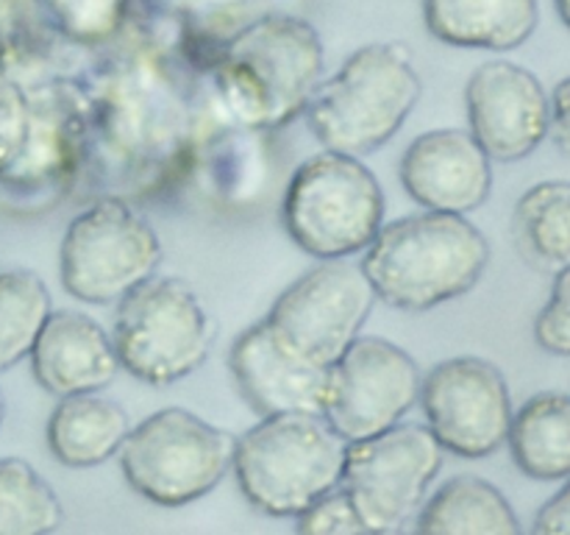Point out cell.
Returning a JSON list of instances; mask_svg holds the SVG:
<instances>
[{
    "instance_id": "cell-13",
    "label": "cell",
    "mask_w": 570,
    "mask_h": 535,
    "mask_svg": "<svg viewBox=\"0 0 570 535\" xmlns=\"http://www.w3.org/2000/svg\"><path fill=\"white\" fill-rule=\"evenodd\" d=\"M468 132L493 162H521L549 137L551 100L529 67L493 59L471 72L465 87Z\"/></svg>"
},
{
    "instance_id": "cell-30",
    "label": "cell",
    "mask_w": 570,
    "mask_h": 535,
    "mask_svg": "<svg viewBox=\"0 0 570 535\" xmlns=\"http://www.w3.org/2000/svg\"><path fill=\"white\" fill-rule=\"evenodd\" d=\"M161 3H170L173 9L181 11H217L226 9V6L243 3V0H161Z\"/></svg>"
},
{
    "instance_id": "cell-29",
    "label": "cell",
    "mask_w": 570,
    "mask_h": 535,
    "mask_svg": "<svg viewBox=\"0 0 570 535\" xmlns=\"http://www.w3.org/2000/svg\"><path fill=\"white\" fill-rule=\"evenodd\" d=\"M551 100V126L549 137L554 139L557 148L570 154V76L562 78L549 95Z\"/></svg>"
},
{
    "instance_id": "cell-11",
    "label": "cell",
    "mask_w": 570,
    "mask_h": 535,
    "mask_svg": "<svg viewBox=\"0 0 570 535\" xmlns=\"http://www.w3.org/2000/svg\"><path fill=\"white\" fill-rule=\"evenodd\" d=\"M423 371L406 349L384 338H356L328 366L321 416L345 440L373 438L404 421L421 401Z\"/></svg>"
},
{
    "instance_id": "cell-8",
    "label": "cell",
    "mask_w": 570,
    "mask_h": 535,
    "mask_svg": "<svg viewBox=\"0 0 570 535\" xmlns=\"http://www.w3.org/2000/svg\"><path fill=\"white\" fill-rule=\"evenodd\" d=\"M161 240L128 201L100 198L78 212L59 245L61 288L83 304H111L156 273Z\"/></svg>"
},
{
    "instance_id": "cell-31",
    "label": "cell",
    "mask_w": 570,
    "mask_h": 535,
    "mask_svg": "<svg viewBox=\"0 0 570 535\" xmlns=\"http://www.w3.org/2000/svg\"><path fill=\"white\" fill-rule=\"evenodd\" d=\"M554 9H557V14H560L562 26L570 31V0H554Z\"/></svg>"
},
{
    "instance_id": "cell-5",
    "label": "cell",
    "mask_w": 570,
    "mask_h": 535,
    "mask_svg": "<svg viewBox=\"0 0 570 535\" xmlns=\"http://www.w3.org/2000/svg\"><path fill=\"white\" fill-rule=\"evenodd\" d=\"M282 223L304 254L348 260L384 226V189L360 156L321 150L289 176Z\"/></svg>"
},
{
    "instance_id": "cell-23",
    "label": "cell",
    "mask_w": 570,
    "mask_h": 535,
    "mask_svg": "<svg viewBox=\"0 0 570 535\" xmlns=\"http://www.w3.org/2000/svg\"><path fill=\"white\" fill-rule=\"evenodd\" d=\"M61 518L53 485L22 457H0V535H50Z\"/></svg>"
},
{
    "instance_id": "cell-14",
    "label": "cell",
    "mask_w": 570,
    "mask_h": 535,
    "mask_svg": "<svg viewBox=\"0 0 570 535\" xmlns=\"http://www.w3.org/2000/svg\"><path fill=\"white\" fill-rule=\"evenodd\" d=\"M399 176L423 210L468 215L488 204L493 159L465 128H432L404 150Z\"/></svg>"
},
{
    "instance_id": "cell-32",
    "label": "cell",
    "mask_w": 570,
    "mask_h": 535,
    "mask_svg": "<svg viewBox=\"0 0 570 535\" xmlns=\"http://www.w3.org/2000/svg\"><path fill=\"white\" fill-rule=\"evenodd\" d=\"M360 535H406L404 529H365V533Z\"/></svg>"
},
{
    "instance_id": "cell-18",
    "label": "cell",
    "mask_w": 570,
    "mask_h": 535,
    "mask_svg": "<svg viewBox=\"0 0 570 535\" xmlns=\"http://www.w3.org/2000/svg\"><path fill=\"white\" fill-rule=\"evenodd\" d=\"M128 432V412L100 393L61 396L45 427L50 455L67 468L100 466L120 451Z\"/></svg>"
},
{
    "instance_id": "cell-9",
    "label": "cell",
    "mask_w": 570,
    "mask_h": 535,
    "mask_svg": "<svg viewBox=\"0 0 570 535\" xmlns=\"http://www.w3.org/2000/svg\"><path fill=\"white\" fill-rule=\"evenodd\" d=\"M373 301L360 265L323 260L282 290L262 321L301 360L328 368L360 338Z\"/></svg>"
},
{
    "instance_id": "cell-25",
    "label": "cell",
    "mask_w": 570,
    "mask_h": 535,
    "mask_svg": "<svg viewBox=\"0 0 570 535\" xmlns=\"http://www.w3.org/2000/svg\"><path fill=\"white\" fill-rule=\"evenodd\" d=\"M31 137V98L14 76L0 70V178L20 162Z\"/></svg>"
},
{
    "instance_id": "cell-4",
    "label": "cell",
    "mask_w": 570,
    "mask_h": 535,
    "mask_svg": "<svg viewBox=\"0 0 570 535\" xmlns=\"http://www.w3.org/2000/svg\"><path fill=\"white\" fill-rule=\"evenodd\" d=\"M345 449L321 412H278L237 438L232 468L256 510L295 518L343 485Z\"/></svg>"
},
{
    "instance_id": "cell-33",
    "label": "cell",
    "mask_w": 570,
    "mask_h": 535,
    "mask_svg": "<svg viewBox=\"0 0 570 535\" xmlns=\"http://www.w3.org/2000/svg\"><path fill=\"white\" fill-rule=\"evenodd\" d=\"M3 418H6V396L3 390H0V424H3Z\"/></svg>"
},
{
    "instance_id": "cell-1",
    "label": "cell",
    "mask_w": 570,
    "mask_h": 535,
    "mask_svg": "<svg viewBox=\"0 0 570 535\" xmlns=\"http://www.w3.org/2000/svg\"><path fill=\"white\" fill-rule=\"evenodd\" d=\"M488 265L482 228L465 215L432 210L384 223L360 262L373 295L404 312H426L471 293Z\"/></svg>"
},
{
    "instance_id": "cell-2",
    "label": "cell",
    "mask_w": 570,
    "mask_h": 535,
    "mask_svg": "<svg viewBox=\"0 0 570 535\" xmlns=\"http://www.w3.org/2000/svg\"><path fill=\"white\" fill-rule=\"evenodd\" d=\"M212 76L217 100L239 126H287L323 81L321 33L304 17L267 14L223 42Z\"/></svg>"
},
{
    "instance_id": "cell-22",
    "label": "cell",
    "mask_w": 570,
    "mask_h": 535,
    "mask_svg": "<svg viewBox=\"0 0 570 535\" xmlns=\"http://www.w3.org/2000/svg\"><path fill=\"white\" fill-rule=\"evenodd\" d=\"M50 312V290L37 271L9 268L0 273V373L31 354Z\"/></svg>"
},
{
    "instance_id": "cell-3",
    "label": "cell",
    "mask_w": 570,
    "mask_h": 535,
    "mask_svg": "<svg viewBox=\"0 0 570 535\" xmlns=\"http://www.w3.org/2000/svg\"><path fill=\"white\" fill-rule=\"evenodd\" d=\"M421 89L404 42L362 45L328 81H321L306 106V120L326 150L365 156L401 132Z\"/></svg>"
},
{
    "instance_id": "cell-16",
    "label": "cell",
    "mask_w": 570,
    "mask_h": 535,
    "mask_svg": "<svg viewBox=\"0 0 570 535\" xmlns=\"http://www.w3.org/2000/svg\"><path fill=\"white\" fill-rule=\"evenodd\" d=\"M31 371L39 388L53 396L98 393L120 373L111 332L92 315L53 310L31 349Z\"/></svg>"
},
{
    "instance_id": "cell-26",
    "label": "cell",
    "mask_w": 570,
    "mask_h": 535,
    "mask_svg": "<svg viewBox=\"0 0 570 535\" xmlns=\"http://www.w3.org/2000/svg\"><path fill=\"white\" fill-rule=\"evenodd\" d=\"M365 529V522L343 485L312 502L301 516H295L298 535H360Z\"/></svg>"
},
{
    "instance_id": "cell-28",
    "label": "cell",
    "mask_w": 570,
    "mask_h": 535,
    "mask_svg": "<svg viewBox=\"0 0 570 535\" xmlns=\"http://www.w3.org/2000/svg\"><path fill=\"white\" fill-rule=\"evenodd\" d=\"M532 535H570V477L562 488L538 510Z\"/></svg>"
},
{
    "instance_id": "cell-6",
    "label": "cell",
    "mask_w": 570,
    "mask_h": 535,
    "mask_svg": "<svg viewBox=\"0 0 570 535\" xmlns=\"http://www.w3.org/2000/svg\"><path fill=\"white\" fill-rule=\"evenodd\" d=\"M215 332L193 284L154 273L117 301L111 343L120 368L139 382L165 388L204 366Z\"/></svg>"
},
{
    "instance_id": "cell-19",
    "label": "cell",
    "mask_w": 570,
    "mask_h": 535,
    "mask_svg": "<svg viewBox=\"0 0 570 535\" xmlns=\"http://www.w3.org/2000/svg\"><path fill=\"white\" fill-rule=\"evenodd\" d=\"M415 535H523V527L501 488L476 474H460L421 507Z\"/></svg>"
},
{
    "instance_id": "cell-17",
    "label": "cell",
    "mask_w": 570,
    "mask_h": 535,
    "mask_svg": "<svg viewBox=\"0 0 570 535\" xmlns=\"http://www.w3.org/2000/svg\"><path fill=\"white\" fill-rule=\"evenodd\" d=\"M429 33L451 48L515 50L540 22L538 0H423Z\"/></svg>"
},
{
    "instance_id": "cell-15",
    "label": "cell",
    "mask_w": 570,
    "mask_h": 535,
    "mask_svg": "<svg viewBox=\"0 0 570 535\" xmlns=\"http://www.w3.org/2000/svg\"><path fill=\"white\" fill-rule=\"evenodd\" d=\"M234 385L259 418L278 412H321L328 368L287 349L265 321L237 334L228 351Z\"/></svg>"
},
{
    "instance_id": "cell-24",
    "label": "cell",
    "mask_w": 570,
    "mask_h": 535,
    "mask_svg": "<svg viewBox=\"0 0 570 535\" xmlns=\"http://www.w3.org/2000/svg\"><path fill=\"white\" fill-rule=\"evenodd\" d=\"M61 37L78 45H104L126 26L131 0H42Z\"/></svg>"
},
{
    "instance_id": "cell-12",
    "label": "cell",
    "mask_w": 570,
    "mask_h": 535,
    "mask_svg": "<svg viewBox=\"0 0 570 535\" xmlns=\"http://www.w3.org/2000/svg\"><path fill=\"white\" fill-rule=\"evenodd\" d=\"M421 407L443 451L465 460H482L507 446L515 412L501 368L473 354L449 357L423 373Z\"/></svg>"
},
{
    "instance_id": "cell-21",
    "label": "cell",
    "mask_w": 570,
    "mask_h": 535,
    "mask_svg": "<svg viewBox=\"0 0 570 535\" xmlns=\"http://www.w3.org/2000/svg\"><path fill=\"white\" fill-rule=\"evenodd\" d=\"M512 240L523 260L538 271L570 265V182H538L512 210Z\"/></svg>"
},
{
    "instance_id": "cell-27",
    "label": "cell",
    "mask_w": 570,
    "mask_h": 535,
    "mask_svg": "<svg viewBox=\"0 0 570 535\" xmlns=\"http://www.w3.org/2000/svg\"><path fill=\"white\" fill-rule=\"evenodd\" d=\"M534 340L549 354L570 357V265L554 273L549 301L534 318Z\"/></svg>"
},
{
    "instance_id": "cell-7",
    "label": "cell",
    "mask_w": 570,
    "mask_h": 535,
    "mask_svg": "<svg viewBox=\"0 0 570 535\" xmlns=\"http://www.w3.org/2000/svg\"><path fill=\"white\" fill-rule=\"evenodd\" d=\"M237 438L184 407H165L134 424L122 440L120 468L142 499L184 507L223 483Z\"/></svg>"
},
{
    "instance_id": "cell-20",
    "label": "cell",
    "mask_w": 570,
    "mask_h": 535,
    "mask_svg": "<svg viewBox=\"0 0 570 535\" xmlns=\"http://www.w3.org/2000/svg\"><path fill=\"white\" fill-rule=\"evenodd\" d=\"M507 446L527 477L557 483L570 477V396L534 393L512 412Z\"/></svg>"
},
{
    "instance_id": "cell-10",
    "label": "cell",
    "mask_w": 570,
    "mask_h": 535,
    "mask_svg": "<svg viewBox=\"0 0 570 535\" xmlns=\"http://www.w3.org/2000/svg\"><path fill=\"white\" fill-rule=\"evenodd\" d=\"M443 446L426 424H395L345 449L343 488L367 529H401L443 468Z\"/></svg>"
}]
</instances>
